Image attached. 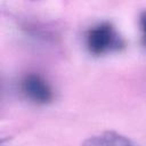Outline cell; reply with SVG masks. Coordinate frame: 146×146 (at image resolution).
Here are the masks:
<instances>
[{"label":"cell","mask_w":146,"mask_h":146,"mask_svg":"<svg viewBox=\"0 0 146 146\" xmlns=\"http://www.w3.org/2000/svg\"><path fill=\"white\" fill-rule=\"evenodd\" d=\"M24 96L35 104H48L52 99V90L49 83L39 74L30 73L21 82Z\"/></svg>","instance_id":"2"},{"label":"cell","mask_w":146,"mask_h":146,"mask_svg":"<svg viewBox=\"0 0 146 146\" xmlns=\"http://www.w3.org/2000/svg\"><path fill=\"white\" fill-rule=\"evenodd\" d=\"M88 50L96 56L116 51L123 47V40L111 23L103 22L92 26L86 35Z\"/></svg>","instance_id":"1"},{"label":"cell","mask_w":146,"mask_h":146,"mask_svg":"<svg viewBox=\"0 0 146 146\" xmlns=\"http://www.w3.org/2000/svg\"><path fill=\"white\" fill-rule=\"evenodd\" d=\"M140 26H141L144 36H145V39H146V11L143 13L141 16H140Z\"/></svg>","instance_id":"4"},{"label":"cell","mask_w":146,"mask_h":146,"mask_svg":"<svg viewBox=\"0 0 146 146\" xmlns=\"http://www.w3.org/2000/svg\"><path fill=\"white\" fill-rule=\"evenodd\" d=\"M81 146H139L130 138L115 131H105L87 138Z\"/></svg>","instance_id":"3"}]
</instances>
